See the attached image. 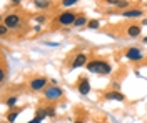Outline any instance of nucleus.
<instances>
[{
	"label": "nucleus",
	"instance_id": "f257e3e1",
	"mask_svg": "<svg viewBox=\"0 0 147 123\" xmlns=\"http://www.w3.org/2000/svg\"><path fill=\"white\" fill-rule=\"evenodd\" d=\"M87 70L92 73H97V75H109L110 73V65L102 62V60H94L87 63Z\"/></svg>",
	"mask_w": 147,
	"mask_h": 123
},
{
	"label": "nucleus",
	"instance_id": "f03ea898",
	"mask_svg": "<svg viewBox=\"0 0 147 123\" xmlns=\"http://www.w3.org/2000/svg\"><path fill=\"white\" fill-rule=\"evenodd\" d=\"M2 23H5L9 29H18V27H20V23H22V19H20V15H18V13H10V15H7V17L3 19Z\"/></svg>",
	"mask_w": 147,
	"mask_h": 123
},
{
	"label": "nucleus",
	"instance_id": "7ed1b4c3",
	"mask_svg": "<svg viewBox=\"0 0 147 123\" xmlns=\"http://www.w3.org/2000/svg\"><path fill=\"white\" fill-rule=\"evenodd\" d=\"M59 23H60V25H65V27H67V25H74V23H75V20H77V17H75V13H74V12H64V13H60V15H59Z\"/></svg>",
	"mask_w": 147,
	"mask_h": 123
},
{
	"label": "nucleus",
	"instance_id": "20e7f679",
	"mask_svg": "<svg viewBox=\"0 0 147 123\" xmlns=\"http://www.w3.org/2000/svg\"><path fill=\"white\" fill-rule=\"evenodd\" d=\"M125 57H127L129 60H134V62H139V60H142V52H140L139 48L132 47V48H129L127 52H125Z\"/></svg>",
	"mask_w": 147,
	"mask_h": 123
},
{
	"label": "nucleus",
	"instance_id": "39448f33",
	"mask_svg": "<svg viewBox=\"0 0 147 123\" xmlns=\"http://www.w3.org/2000/svg\"><path fill=\"white\" fill-rule=\"evenodd\" d=\"M62 95H64V92H62L59 86H50V88H47V90H45V96H47V98H52V100L60 98Z\"/></svg>",
	"mask_w": 147,
	"mask_h": 123
},
{
	"label": "nucleus",
	"instance_id": "423d86ee",
	"mask_svg": "<svg viewBox=\"0 0 147 123\" xmlns=\"http://www.w3.org/2000/svg\"><path fill=\"white\" fill-rule=\"evenodd\" d=\"M45 85H47V80H45V78H35V80H32V82H30V88H32L34 92L42 90Z\"/></svg>",
	"mask_w": 147,
	"mask_h": 123
},
{
	"label": "nucleus",
	"instance_id": "0eeeda50",
	"mask_svg": "<svg viewBox=\"0 0 147 123\" xmlns=\"http://www.w3.org/2000/svg\"><path fill=\"white\" fill-rule=\"evenodd\" d=\"M87 63V57L84 55V53H79L77 57L74 58V62H72V68H79V66H82Z\"/></svg>",
	"mask_w": 147,
	"mask_h": 123
},
{
	"label": "nucleus",
	"instance_id": "6e6552de",
	"mask_svg": "<svg viewBox=\"0 0 147 123\" xmlns=\"http://www.w3.org/2000/svg\"><path fill=\"white\" fill-rule=\"evenodd\" d=\"M79 92L82 95H87L90 92V83H89V80L87 78H82L80 82H79Z\"/></svg>",
	"mask_w": 147,
	"mask_h": 123
},
{
	"label": "nucleus",
	"instance_id": "1a4fd4ad",
	"mask_svg": "<svg viewBox=\"0 0 147 123\" xmlns=\"http://www.w3.org/2000/svg\"><path fill=\"white\" fill-rule=\"evenodd\" d=\"M105 100H117V102H124L125 100V96L119 92H109V93H105Z\"/></svg>",
	"mask_w": 147,
	"mask_h": 123
},
{
	"label": "nucleus",
	"instance_id": "9d476101",
	"mask_svg": "<svg viewBox=\"0 0 147 123\" xmlns=\"http://www.w3.org/2000/svg\"><path fill=\"white\" fill-rule=\"evenodd\" d=\"M139 33H140V27H137V25H130L127 29V35L132 38H137Z\"/></svg>",
	"mask_w": 147,
	"mask_h": 123
},
{
	"label": "nucleus",
	"instance_id": "9b49d317",
	"mask_svg": "<svg viewBox=\"0 0 147 123\" xmlns=\"http://www.w3.org/2000/svg\"><path fill=\"white\" fill-rule=\"evenodd\" d=\"M107 3H112V5H117L119 9H124V7H129V5H130L129 2H122V0H107Z\"/></svg>",
	"mask_w": 147,
	"mask_h": 123
},
{
	"label": "nucleus",
	"instance_id": "f8f14e48",
	"mask_svg": "<svg viewBox=\"0 0 147 123\" xmlns=\"http://www.w3.org/2000/svg\"><path fill=\"white\" fill-rule=\"evenodd\" d=\"M142 15V10H125L124 12V17H140Z\"/></svg>",
	"mask_w": 147,
	"mask_h": 123
},
{
	"label": "nucleus",
	"instance_id": "ddd939ff",
	"mask_svg": "<svg viewBox=\"0 0 147 123\" xmlns=\"http://www.w3.org/2000/svg\"><path fill=\"white\" fill-rule=\"evenodd\" d=\"M85 23H89L87 19H85L84 15H80V17H77V20H75V23H74V25H75V27H82V25H85Z\"/></svg>",
	"mask_w": 147,
	"mask_h": 123
},
{
	"label": "nucleus",
	"instance_id": "4468645a",
	"mask_svg": "<svg viewBox=\"0 0 147 123\" xmlns=\"http://www.w3.org/2000/svg\"><path fill=\"white\" fill-rule=\"evenodd\" d=\"M35 7H37V9H47V7H50V2H45V0H37Z\"/></svg>",
	"mask_w": 147,
	"mask_h": 123
},
{
	"label": "nucleus",
	"instance_id": "2eb2a0df",
	"mask_svg": "<svg viewBox=\"0 0 147 123\" xmlns=\"http://www.w3.org/2000/svg\"><path fill=\"white\" fill-rule=\"evenodd\" d=\"M18 113H20V110H13V112H12V113L7 116V120H9L10 123H13V122H15V118L18 116Z\"/></svg>",
	"mask_w": 147,
	"mask_h": 123
},
{
	"label": "nucleus",
	"instance_id": "dca6fc26",
	"mask_svg": "<svg viewBox=\"0 0 147 123\" xmlns=\"http://www.w3.org/2000/svg\"><path fill=\"white\" fill-rule=\"evenodd\" d=\"M87 25H89V29H99V25H100V23H99V20H90Z\"/></svg>",
	"mask_w": 147,
	"mask_h": 123
},
{
	"label": "nucleus",
	"instance_id": "f3484780",
	"mask_svg": "<svg viewBox=\"0 0 147 123\" xmlns=\"http://www.w3.org/2000/svg\"><path fill=\"white\" fill-rule=\"evenodd\" d=\"M7 32H9V27H7L5 23H2V25H0V35L3 37V35H7Z\"/></svg>",
	"mask_w": 147,
	"mask_h": 123
},
{
	"label": "nucleus",
	"instance_id": "a211bd4d",
	"mask_svg": "<svg viewBox=\"0 0 147 123\" xmlns=\"http://www.w3.org/2000/svg\"><path fill=\"white\" fill-rule=\"evenodd\" d=\"M77 2H79V0H64L62 5H64V7H70V5H75Z\"/></svg>",
	"mask_w": 147,
	"mask_h": 123
},
{
	"label": "nucleus",
	"instance_id": "6ab92c4d",
	"mask_svg": "<svg viewBox=\"0 0 147 123\" xmlns=\"http://www.w3.org/2000/svg\"><path fill=\"white\" fill-rule=\"evenodd\" d=\"M44 116H47V110H37V118L44 120Z\"/></svg>",
	"mask_w": 147,
	"mask_h": 123
},
{
	"label": "nucleus",
	"instance_id": "aec40b11",
	"mask_svg": "<svg viewBox=\"0 0 147 123\" xmlns=\"http://www.w3.org/2000/svg\"><path fill=\"white\" fill-rule=\"evenodd\" d=\"M15 103H17V96H10L9 100H7V105L9 106H13Z\"/></svg>",
	"mask_w": 147,
	"mask_h": 123
},
{
	"label": "nucleus",
	"instance_id": "412c9836",
	"mask_svg": "<svg viewBox=\"0 0 147 123\" xmlns=\"http://www.w3.org/2000/svg\"><path fill=\"white\" fill-rule=\"evenodd\" d=\"M54 115H55L54 108H47V116H54Z\"/></svg>",
	"mask_w": 147,
	"mask_h": 123
},
{
	"label": "nucleus",
	"instance_id": "4be33fe9",
	"mask_svg": "<svg viewBox=\"0 0 147 123\" xmlns=\"http://www.w3.org/2000/svg\"><path fill=\"white\" fill-rule=\"evenodd\" d=\"M3 80H5V70H2V72H0V82L3 83Z\"/></svg>",
	"mask_w": 147,
	"mask_h": 123
},
{
	"label": "nucleus",
	"instance_id": "5701e85b",
	"mask_svg": "<svg viewBox=\"0 0 147 123\" xmlns=\"http://www.w3.org/2000/svg\"><path fill=\"white\" fill-rule=\"evenodd\" d=\"M37 22H38V23H44V22H45V17H37Z\"/></svg>",
	"mask_w": 147,
	"mask_h": 123
},
{
	"label": "nucleus",
	"instance_id": "b1692460",
	"mask_svg": "<svg viewBox=\"0 0 147 123\" xmlns=\"http://www.w3.org/2000/svg\"><path fill=\"white\" fill-rule=\"evenodd\" d=\"M28 123H42V120H40V118H34L32 122H28Z\"/></svg>",
	"mask_w": 147,
	"mask_h": 123
},
{
	"label": "nucleus",
	"instance_id": "393cba45",
	"mask_svg": "<svg viewBox=\"0 0 147 123\" xmlns=\"http://www.w3.org/2000/svg\"><path fill=\"white\" fill-rule=\"evenodd\" d=\"M142 23H144V25H147V19H146V20H142Z\"/></svg>",
	"mask_w": 147,
	"mask_h": 123
},
{
	"label": "nucleus",
	"instance_id": "a878e982",
	"mask_svg": "<svg viewBox=\"0 0 147 123\" xmlns=\"http://www.w3.org/2000/svg\"><path fill=\"white\" fill-rule=\"evenodd\" d=\"M144 43H147V37H146V38H144Z\"/></svg>",
	"mask_w": 147,
	"mask_h": 123
},
{
	"label": "nucleus",
	"instance_id": "bb28decb",
	"mask_svg": "<svg viewBox=\"0 0 147 123\" xmlns=\"http://www.w3.org/2000/svg\"><path fill=\"white\" fill-rule=\"evenodd\" d=\"M75 123H84V122H80V120H79V122H75Z\"/></svg>",
	"mask_w": 147,
	"mask_h": 123
}]
</instances>
